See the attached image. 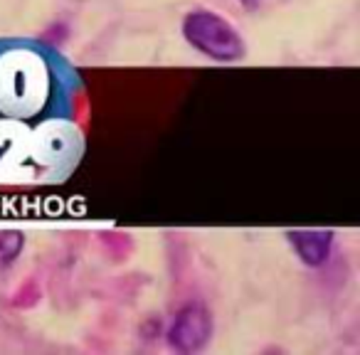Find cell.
<instances>
[{
    "instance_id": "6",
    "label": "cell",
    "mask_w": 360,
    "mask_h": 355,
    "mask_svg": "<svg viewBox=\"0 0 360 355\" xmlns=\"http://www.w3.org/2000/svg\"><path fill=\"white\" fill-rule=\"evenodd\" d=\"M237 3H240L242 8H245V11H257V8H259V3L262 0H237Z\"/></svg>"
},
{
    "instance_id": "3",
    "label": "cell",
    "mask_w": 360,
    "mask_h": 355,
    "mask_svg": "<svg viewBox=\"0 0 360 355\" xmlns=\"http://www.w3.org/2000/svg\"><path fill=\"white\" fill-rule=\"evenodd\" d=\"M212 330H215L212 311L202 301H188L175 311L173 321L165 330V343L175 353L193 355L207 348Z\"/></svg>"
},
{
    "instance_id": "5",
    "label": "cell",
    "mask_w": 360,
    "mask_h": 355,
    "mask_svg": "<svg viewBox=\"0 0 360 355\" xmlns=\"http://www.w3.org/2000/svg\"><path fill=\"white\" fill-rule=\"evenodd\" d=\"M22 247H25V237H22V232H18V230L3 232V235H0V269L11 266L13 262L20 257Z\"/></svg>"
},
{
    "instance_id": "2",
    "label": "cell",
    "mask_w": 360,
    "mask_h": 355,
    "mask_svg": "<svg viewBox=\"0 0 360 355\" xmlns=\"http://www.w3.org/2000/svg\"><path fill=\"white\" fill-rule=\"evenodd\" d=\"M180 32L193 50L217 65H235L247 55L245 37L237 32V27L220 13L207 8L186 13L180 22Z\"/></svg>"
},
{
    "instance_id": "1",
    "label": "cell",
    "mask_w": 360,
    "mask_h": 355,
    "mask_svg": "<svg viewBox=\"0 0 360 355\" xmlns=\"http://www.w3.org/2000/svg\"><path fill=\"white\" fill-rule=\"evenodd\" d=\"M50 94V70L40 55L13 47L0 57V109L11 116L30 119L45 109Z\"/></svg>"
},
{
    "instance_id": "4",
    "label": "cell",
    "mask_w": 360,
    "mask_h": 355,
    "mask_svg": "<svg viewBox=\"0 0 360 355\" xmlns=\"http://www.w3.org/2000/svg\"><path fill=\"white\" fill-rule=\"evenodd\" d=\"M286 242L299 257L301 264L311 266V269H321L328 264L330 252H333L335 232L333 230H289L286 232Z\"/></svg>"
}]
</instances>
